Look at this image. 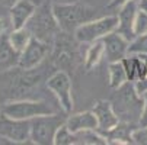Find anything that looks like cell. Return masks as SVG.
Returning <instances> with one entry per match:
<instances>
[{"label": "cell", "instance_id": "6", "mask_svg": "<svg viewBox=\"0 0 147 145\" xmlns=\"http://www.w3.org/2000/svg\"><path fill=\"white\" fill-rule=\"evenodd\" d=\"M118 26V16H103L98 19H92L89 22L80 25L74 31V38L80 44H92L95 41L102 39L108 33L114 32Z\"/></svg>", "mask_w": 147, "mask_h": 145}, {"label": "cell", "instance_id": "7", "mask_svg": "<svg viewBox=\"0 0 147 145\" xmlns=\"http://www.w3.org/2000/svg\"><path fill=\"white\" fill-rule=\"evenodd\" d=\"M66 122L57 113L42 115L31 119V142L38 145H53L58 128Z\"/></svg>", "mask_w": 147, "mask_h": 145}, {"label": "cell", "instance_id": "11", "mask_svg": "<svg viewBox=\"0 0 147 145\" xmlns=\"http://www.w3.org/2000/svg\"><path fill=\"white\" fill-rule=\"evenodd\" d=\"M92 112L98 119V131L102 135H107L119 123V118L112 106L111 100H98L92 108Z\"/></svg>", "mask_w": 147, "mask_h": 145}, {"label": "cell", "instance_id": "19", "mask_svg": "<svg viewBox=\"0 0 147 145\" xmlns=\"http://www.w3.org/2000/svg\"><path fill=\"white\" fill-rule=\"evenodd\" d=\"M7 39H9L10 45L15 48V51L20 55V52H22L28 47V44L31 42L32 33L26 26L20 28V29H12V32L7 35Z\"/></svg>", "mask_w": 147, "mask_h": 145}, {"label": "cell", "instance_id": "27", "mask_svg": "<svg viewBox=\"0 0 147 145\" xmlns=\"http://www.w3.org/2000/svg\"><path fill=\"white\" fill-rule=\"evenodd\" d=\"M138 126H147V93L143 94V112L138 120Z\"/></svg>", "mask_w": 147, "mask_h": 145}, {"label": "cell", "instance_id": "14", "mask_svg": "<svg viewBox=\"0 0 147 145\" xmlns=\"http://www.w3.org/2000/svg\"><path fill=\"white\" fill-rule=\"evenodd\" d=\"M35 10L36 6L32 0H18L16 3H13L9 10L12 29L25 28L26 23L29 22V19L34 16Z\"/></svg>", "mask_w": 147, "mask_h": 145}, {"label": "cell", "instance_id": "13", "mask_svg": "<svg viewBox=\"0 0 147 145\" xmlns=\"http://www.w3.org/2000/svg\"><path fill=\"white\" fill-rule=\"evenodd\" d=\"M138 12V5L137 0H130L128 3H125L117 13L118 16V26H117V32L119 35H122L125 39H128L130 42L136 38L134 33V19L136 15Z\"/></svg>", "mask_w": 147, "mask_h": 145}, {"label": "cell", "instance_id": "18", "mask_svg": "<svg viewBox=\"0 0 147 145\" xmlns=\"http://www.w3.org/2000/svg\"><path fill=\"white\" fill-rule=\"evenodd\" d=\"M108 81L111 89H118L122 84L128 81V76L125 71V67L122 61H115V63H109L108 65Z\"/></svg>", "mask_w": 147, "mask_h": 145}, {"label": "cell", "instance_id": "25", "mask_svg": "<svg viewBox=\"0 0 147 145\" xmlns=\"http://www.w3.org/2000/svg\"><path fill=\"white\" fill-rule=\"evenodd\" d=\"M133 144L137 145H147V126H137L133 131Z\"/></svg>", "mask_w": 147, "mask_h": 145}, {"label": "cell", "instance_id": "28", "mask_svg": "<svg viewBox=\"0 0 147 145\" xmlns=\"http://www.w3.org/2000/svg\"><path fill=\"white\" fill-rule=\"evenodd\" d=\"M130 0H111V2L107 5V9H115V10H119L125 3H128Z\"/></svg>", "mask_w": 147, "mask_h": 145}, {"label": "cell", "instance_id": "20", "mask_svg": "<svg viewBox=\"0 0 147 145\" xmlns=\"http://www.w3.org/2000/svg\"><path fill=\"white\" fill-rule=\"evenodd\" d=\"M103 55H105V45L102 42V39L92 42L90 47L88 48V52H86V57H85V68H86V71H92L102 61Z\"/></svg>", "mask_w": 147, "mask_h": 145}, {"label": "cell", "instance_id": "8", "mask_svg": "<svg viewBox=\"0 0 147 145\" xmlns=\"http://www.w3.org/2000/svg\"><path fill=\"white\" fill-rule=\"evenodd\" d=\"M45 86L55 96V99L58 102L60 108L63 109V112H64L66 115L71 113L74 102H73V86H71L70 76L66 71L58 70L47 78Z\"/></svg>", "mask_w": 147, "mask_h": 145}, {"label": "cell", "instance_id": "33", "mask_svg": "<svg viewBox=\"0 0 147 145\" xmlns=\"http://www.w3.org/2000/svg\"><path fill=\"white\" fill-rule=\"evenodd\" d=\"M0 138H2V136H0Z\"/></svg>", "mask_w": 147, "mask_h": 145}, {"label": "cell", "instance_id": "29", "mask_svg": "<svg viewBox=\"0 0 147 145\" xmlns=\"http://www.w3.org/2000/svg\"><path fill=\"white\" fill-rule=\"evenodd\" d=\"M10 25V20L7 22L6 19H3V17H0V35H3L5 32H6V29H7V26Z\"/></svg>", "mask_w": 147, "mask_h": 145}, {"label": "cell", "instance_id": "1", "mask_svg": "<svg viewBox=\"0 0 147 145\" xmlns=\"http://www.w3.org/2000/svg\"><path fill=\"white\" fill-rule=\"evenodd\" d=\"M36 68L25 70L16 65L0 74V103L2 100L5 103L18 99H31L29 94L38 89L42 80V74Z\"/></svg>", "mask_w": 147, "mask_h": 145}, {"label": "cell", "instance_id": "2", "mask_svg": "<svg viewBox=\"0 0 147 145\" xmlns=\"http://www.w3.org/2000/svg\"><path fill=\"white\" fill-rule=\"evenodd\" d=\"M111 103L122 122L137 123L143 112V96H140L134 87V81H127L121 87L115 89Z\"/></svg>", "mask_w": 147, "mask_h": 145}, {"label": "cell", "instance_id": "17", "mask_svg": "<svg viewBox=\"0 0 147 145\" xmlns=\"http://www.w3.org/2000/svg\"><path fill=\"white\" fill-rule=\"evenodd\" d=\"M136 129L134 123H128V122H122L119 120V123L111 129L107 135V139H108V144L111 145H128V144H133V131Z\"/></svg>", "mask_w": 147, "mask_h": 145}, {"label": "cell", "instance_id": "23", "mask_svg": "<svg viewBox=\"0 0 147 145\" xmlns=\"http://www.w3.org/2000/svg\"><path fill=\"white\" fill-rule=\"evenodd\" d=\"M147 54V33L136 36L128 47V55H140Z\"/></svg>", "mask_w": 147, "mask_h": 145}, {"label": "cell", "instance_id": "4", "mask_svg": "<svg viewBox=\"0 0 147 145\" xmlns=\"http://www.w3.org/2000/svg\"><path fill=\"white\" fill-rule=\"evenodd\" d=\"M57 113L51 105L39 99H18L2 103V115L12 119L31 120L36 116Z\"/></svg>", "mask_w": 147, "mask_h": 145}, {"label": "cell", "instance_id": "16", "mask_svg": "<svg viewBox=\"0 0 147 145\" xmlns=\"http://www.w3.org/2000/svg\"><path fill=\"white\" fill-rule=\"evenodd\" d=\"M19 63V54L10 45L7 35H0V74L16 67Z\"/></svg>", "mask_w": 147, "mask_h": 145}, {"label": "cell", "instance_id": "26", "mask_svg": "<svg viewBox=\"0 0 147 145\" xmlns=\"http://www.w3.org/2000/svg\"><path fill=\"white\" fill-rule=\"evenodd\" d=\"M134 87H136V90H137V93L140 96H143L144 93H147V76L136 80L134 81Z\"/></svg>", "mask_w": 147, "mask_h": 145}, {"label": "cell", "instance_id": "30", "mask_svg": "<svg viewBox=\"0 0 147 145\" xmlns=\"http://www.w3.org/2000/svg\"><path fill=\"white\" fill-rule=\"evenodd\" d=\"M137 5H138V9L143 10L144 13H147V0H137Z\"/></svg>", "mask_w": 147, "mask_h": 145}, {"label": "cell", "instance_id": "15", "mask_svg": "<svg viewBox=\"0 0 147 145\" xmlns=\"http://www.w3.org/2000/svg\"><path fill=\"white\" fill-rule=\"evenodd\" d=\"M66 126L74 134L88 129H98V119L92 110L69 113L66 118Z\"/></svg>", "mask_w": 147, "mask_h": 145}, {"label": "cell", "instance_id": "10", "mask_svg": "<svg viewBox=\"0 0 147 145\" xmlns=\"http://www.w3.org/2000/svg\"><path fill=\"white\" fill-rule=\"evenodd\" d=\"M48 51H50L48 42H44V41H41V39L32 36V39H31V42L28 44V47L20 52L18 65L25 68V70L36 68L45 59Z\"/></svg>", "mask_w": 147, "mask_h": 145}, {"label": "cell", "instance_id": "22", "mask_svg": "<svg viewBox=\"0 0 147 145\" xmlns=\"http://www.w3.org/2000/svg\"><path fill=\"white\" fill-rule=\"evenodd\" d=\"M54 144L55 145H77L79 139L77 135L74 132H71L67 126H66V122L58 128L55 138H54Z\"/></svg>", "mask_w": 147, "mask_h": 145}, {"label": "cell", "instance_id": "24", "mask_svg": "<svg viewBox=\"0 0 147 145\" xmlns=\"http://www.w3.org/2000/svg\"><path fill=\"white\" fill-rule=\"evenodd\" d=\"M134 33H136V36L147 33V13H144L140 9L134 19Z\"/></svg>", "mask_w": 147, "mask_h": 145}, {"label": "cell", "instance_id": "32", "mask_svg": "<svg viewBox=\"0 0 147 145\" xmlns=\"http://www.w3.org/2000/svg\"><path fill=\"white\" fill-rule=\"evenodd\" d=\"M0 118H2V103H0Z\"/></svg>", "mask_w": 147, "mask_h": 145}, {"label": "cell", "instance_id": "5", "mask_svg": "<svg viewBox=\"0 0 147 145\" xmlns=\"http://www.w3.org/2000/svg\"><path fill=\"white\" fill-rule=\"evenodd\" d=\"M26 28L31 31L32 36L44 41V42H48L53 36L60 35L58 32H61V28L53 13V7L48 5L36 7L34 16L26 23Z\"/></svg>", "mask_w": 147, "mask_h": 145}, {"label": "cell", "instance_id": "9", "mask_svg": "<svg viewBox=\"0 0 147 145\" xmlns=\"http://www.w3.org/2000/svg\"><path fill=\"white\" fill-rule=\"evenodd\" d=\"M0 136L13 144H24L31 141V120L0 118Z\"/></svg>", "mask_w": 147, "mask_h": 145}, {"label": "cell", "instance_id": "12", "mask_svg": "<svg viewBox=\"0 0 147 145\" xmlns=\"http://www.w3.org/2000/svg\"><path fill=\"white\" fill-rule=\"evenodd\" d=\"M102 42L105 45V57L108 63H115V61H122L128 55V47L130 41L125 39L122 35H119L117 31L108 33L102 38Z\"/></svg>", "mask_w": 147, "mask_h": 145}, {"label": "cell", "instance_id": "21", "mask_svg": "<svg viewBox=\"0 0 147 145\" xmlns=\"http://www.w3.org/2000/svg\"><path fill=\"white\" fill-rule=\"evenodd\" d=\"M77 139L80 145H107L108 139L105 135H102L98 129H88L77 132Z\"/></svg>", "mask_w": 147, "mask_h": 145}, {"label": "cell", "instance_id": "3", "mask_svg": "<svg viewBox=\"0 0 147 145\" xmlns=\"http://www.w3.org/2000/svg\"><path fill=\"white\" fill-rule=\"evenodd\" d=\"M53 13L63 32H74L80 25L95 19L96 10L85 3H54L51 5Z\"/></svg>", "mask_w": 147, "mask_h": 145}, {"label": "cell", "instance_id": "31", "mask_svg": "<svg viewBox=\"0 0 147 145\" xmlns=\"http://www.w3.org/2000/svg\"><path fill=\"white\" fill-rule=\"evenodd\" d=\"M18 0H0V5H3V6H12L13 3H16Z\"/></svg>", "mask_w": 147, "mask_h": 145}]
</instances>
